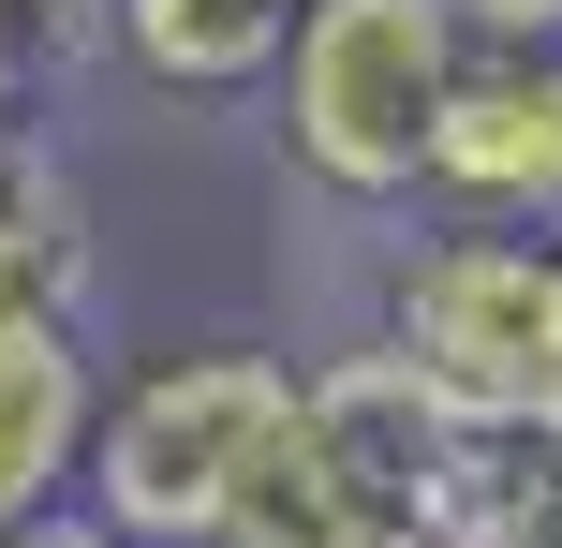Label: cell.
I'll use <instances>...</instances> for the list:
<instances>
[{"label":"cell","instance_id":"cell-3","mask_svg":"<svg viewBox=\"0 0 562 548\" xmlns=\"http://www.w3.org/2000/svg\"><path fill=\"white\" fill-rule=\"evenodd\" d=\"M356 342H385L459 430H548L562 415V237L415 208V223L370 237Z\"/></svg>","mask_w":562,"mask_h":548},{"label":"cell","instance_id":"cell-5","mask_svg":"<svg viewBox=\"0 0 562 548\" xmlns=\"http://www.w3.org/2000/svg\"><path fill=\"white\" fill-rule=\"evenodd\" d=\"M429 208L562 237V45H474L459 119H445V164H429Z\"/></svg>","mask_w":562,"mask_h":548},{"label":"cell","instance_id":"cell-11","mask_svg":"<svg viewBox=\"0 0 562 548\" xmlns=\"http://www.w3.org/2000/svg\"><path fill=\"white\" fill-rule=\"evenodd\" d=\"M59 104V75H45V45H30L15 15H0V134H15V119H45Z\"/></svg>","mask_w":562,"mask_h":548},{"label":"cell","instance_id":"cell-7","mask_svg":"<svg viewBox=\"0 0 562 548\" xmlns=\"http://www.w3.org/2000/svg\"><path fill=\"white\" fill-rule=\"evenodd\" d=\"M0 312L104 326V208H89L59 119H15L0 134Z\"/></svg>","mask_w":562,"mask_h":548},{"label":"cell","instance_id":"cell-4","mask_svg":"<svg viewBox=\"0 0 562 548\" xmlns=\"http://www.w3.org/2000/svg\"><path fill=\"white\" fill-rule=\"evenodd\" d=\"M296 415V356L281 342H148L104 356V415H89V519L134 548H207L252 490L267 430Z\"/></svg>","mask_w":562,"mask_h":548},{"label":"cell","instance_id":"cell-1","mask_svg":"<svg viewBox=\"0 0 562 548\" xmlns=\"http://www.w3.org/2000/svg\"><path fill=\"white\" fill-rule=\"evenodd\" d=\"M459 75H474V30L459 0H311L296 45L267 75V164L296 178L326 223L385 237L429 208V164H445Z\"/></svg>","mask_w":562,"mask_h":548},{"label":"cell","instance_id":"cell-2","mask_svg":"<svg viewBox=\"0 0 562 548\" xmlns=\"http://www.w3.org/2000/svg\"><path fill=\"white\" fill-rule=\"evenodd\" d=\"M459 460H474V430L385 342L340 326L326 356H296V415L267 430L252 490H237V519L207 548H445L459 534Z\"/></svg>","mask_w":562,"mask_h":548},{"label":"cell","instance_id":"cell-10","mask_svg":"<svg viewBox=\"0 0 562 548\" xmlns=\"http://www.w3.org/2000/svg\"><path fill=\"white\" fill-rule=\"evenodd\" d=\"M0 15H15L30 45H45V75H59V89H75L89 59H104V0H0Z\"/></svg>","mask_w":562,"mask_h":548},{"label":"cell","instance_id":"cell-12","mask_svg":"<svg viewBox=\"0 0 562 548\" xmlns=\"http://www.w3.org/2000/svg\"><path fill=\"white\" fill-rule=\"evenodd\" d=\"M474 45H562V0H459Z\"/></svg>","mask_w":562,"mask_h":548},{"label":"cell","instance_id":"cell-8","mask_svg":"<svg viewBox=\"0 0 562 548\" xmlns=\"http://www.w3.org/2000/svg\"><path fill=\"white\" fill-rule=\"evenodd\" d=\"M311 0H104V59L148 104H267Z\"/></svg>","mask_w":562,"mask_h":548},{"label":"cell","instance_id":"cell-13","mask_svg":"<svg viewBox=\"0 0 562 548\" xmlns=\"http://www.w3.org/2000/svg\"><path fill=\"white\" fill-rule=\"evenodd\" d=\"M15 548H134V534H104V519H89V504H59V519H30Z\"/></svg>","mask_w":562,"mask_h":548},{"label":"cell","instance_id":"cell-9","mask_svg":"<svg viewBox=\"0 0 562 548\" xmlns=\"http://www.w3.org/2000/svg\"><path fill=\"white\" fill-rule=\"evenodd\" d=\"M445 548H562V415L548 430H474Z\"/></svg>","mask_w":562,"mask_h":548},{"label":"cell","instance_id":"cell-6","mask_svg":"<svg viewBox=\"0 0 562 548\" xmlns=\"http://www.w3.org/2000/svg\"><path fill=\"white\" fill-rule=\"evenodd\" d=\"M89 415H104V326L0 312V548L89 490Z\"/></svg>","mask_w":562,"mask_h":548}]
</instances>
